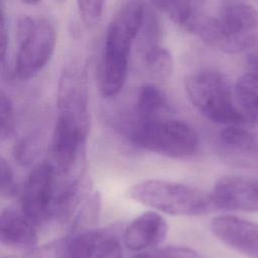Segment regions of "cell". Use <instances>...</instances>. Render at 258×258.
I'll list each match as a JSON object with an SVG mask.
<instances>
[{"label":"cell","instance_id":"cell-28","mask_svg":"<svg viewBox=\"0 0 258 258\" xmlns=\"http://www.w3.org/2000/svg\"><path fill=\"white\" fill-rule=\"evenodd\" d=\"M23 3L25 4H29V5H34V4H37L38 2H40L41 0H21Z\"/></svg>","mask_w":258,"mask_h":258},{"label":"cell","instance_id":"cell-27","mask_svg":"<svg viewBox=\"0 0 258 258\" xmlns=\"http://www.w3.org/2000/svg\"><path fill=\"white\" fill-rule=\"evenodd\" d=\"M7 49H8V29L6 26L5 14L2 9V19H1V62L2 67L6 63L7 57Z\"/></svg>","mask_w":258,"mask_h":258},{"label":"cell","instance_id":"cell-6","mask_svg":"<svg viewBox=\"0 0 258 258\" xmlns=\"http://www.w3.org/2000/svg\"><path fill=\"white\" fill-rule=\"evenodd\" d=\"M131 139L137 146L169 158L189 157L199 146L198 134L191 126L168 118L137 123Z\"/></svg>","mask_w":258,"mask_h":258},{"label":"cell","instance_id":"cell-5","mask_svg":"<svg viewBox=\"0 0 258 258\" xmlns=\"http://www.w3.org/2000/svg\"><path fill=\"white\" fill-rule=\"evenodd\" d=\"M16 39L18 50L12 75L18 80L26 81L36 76L51 58L56 32L46 18L23 16L17 23Z\"/></svg>","mask_w":258,"mask_h":258},{"label":"cell","instance_id":"cell-23","mask_svg":"<svg viewBox=\"0 0 258 258\" xmlns=\"http://www.w3.org/2000/svg\"><path fill=\"white\" fill-rule=\"evenodd\" d=\"M133 258H200L197 251L188 247L169 246L154 251L140 253Z\"/></svg>","mask_w":258,"mask_h":258},{"label":"cell","instance_id":"cell-15","mask_svg":"<svg viewBox=\"0 0 258 258\" xmlns=\"http://www.w3.org/2000/svg\"><path fill=\"white\" fill-rule=\"evenodd\" d=\"M169 110L165 95L157 87L148 84L140 88L136 99L138 123L163 119Z\"/></svg>","mask_w":258,"mask_h":258},{"label":"cell","instance_id":"cell-3","mask_svg":"<svg viewBox=\"0 0 258 258\" xmlns=\"http://www.w3.org/2000/svg\"><path fill=\"white\" fill-rule=\"evenodd\" d=\"M128 195L139 204L172 216H199L217 210L211 194L180 182L147 179L132 185Z\"/></svg>","mask_w":258,"mask_h":258},{"label":"cell","instance_id":"cell-4","mask_svg":"<svg viewBox=\"0 0 258 258\" xmlns=\"http://www.w3.org/2000/svg\"><path fill=\"white\" fill-rule=\"evenodd\" d=\"M185 92L197 110L207 119L223 125H243L234 91L224 75L215 71H201L185 81Z\"/></svg>","mask_w":258,"mask_h":258},{"label":"cell","instance_id":"cell-14","mask_svg":"<svg viewBox=\"0 0 258 258\" xmlns=\"http://www.w3.org/2000/svg\"><path fill=\"white\" fill-rule=\"evenodd\" d=\"M152 4L166 13L171 20L192 32L197 23L204 16L202 9L205 0H151Z\"/></svg>","mask_w":258,"mask_h":258},{"label":"cell","instance_id":"cell-24","mask_svg":"<svg viewBox=\"0 0 258 258\" xmlns=\"http://www.w3.org/2000/svg\"><path fill=\"white\" fill-rule=\"evenodd\" d=\"M105 0H77L80 16L86 25L96 24L102 16Z\"/></svg>","mask_w":258,"mask_h":258},{"label":"cell","instance_id":"cell-7","mask_svg":"<svg viewBox=\"0 0 258 258\" xmlns=\"http://www.w3.org/2000/svg\"><path fill=\"white\" fill-rule=\"evenodd\" d=\"M56 191V171L50 161L33 166L24 182L20 206L21 212L35 225L50 218Z\"/></svg>","mask_w":258,"mask_h":258},{"label":"cell","instance_id":"cell-9","mask_svg":"<svg viewBox=\"0 0 258 258\" xmlns=\"http://www.w3.org/2000/svg\"><path fill=\"white\" fill-rule=\"evenodd\" d=\"M211 195L217 210L258 212V176L225 175Z\"/></svg>","mask_w":258,"mask_h":258},{"label":"cell","instance_id":"cell-26","mask_svg":"<svg viewBox=\"0 0 258 258\" xmlns=\"http://www.w3.org/2000/svg\"><path fill=\"white\" fill-rule=\"evenodd\" d=\"M97 258H123L119 241L113 237L107 236L100 247Z\"/></svg>","mask_w":258,"mask_h":258},{"label":"cell","instance_id":"cell-30","mask_svg":"<svg viewBox=\"0 0 258 258\" xmlns=\"http://www.w3.org/2000/svg\"><path fill=\"white\" fill-rule=\"evenodd\" d=\"M255 1H256V2H257V3H258V0H255Z\"/></svg>","mask_w":258,"mask_h":258},{"label":"cell","instance_id":"cell-12","mask_svg":"<svg viewBox=\"0 0 258 258\" xmlns=\"http://www.w3.org/2000/svg\"><path fill=\"white\" fill-rule=\"evenodd\" d=\"M168 226L165 219L155 212H145L135 218L124 233L125 246L134 252L160 245L166 238Z\"/></svg>","mask_w":258,"mask_h":258},{"label":"cell","instance_id":"cell-20","mask_svg":"<svg viewBox=\"0 0 258 258\" xmlns=\"http://www.w3.org/2000/svg\"><path fill=\"white\" fill-rule=\"evenodd\" d=\"M42 135L39 132L30 133L22 137L14 146V157L22 165L34 162L42 148Z\"/></svg>","mask_w":258,"mask_h":258},{"label":"cell","instance_id":"cell-19","mask_svg":"<svg viewBox=\"0 0 258 258\" xmlns=\"http://www.w3.org/2000/svg\"><path fill=\"white\" fill-rule=\"evenodd\" d=\"M144 63L149 73L157 79H167L173 69L171 53L159 44L142 51Z\"/></svg>","mask_w":258,"mask_h":258},{"label":"cell","instance_id":"cell-11","mask_svg":"<svg viewBox=\"0 0 258 258\" xmlns=\"http://www.w3.org/2000/svg\"><path fill=\"white\" fill-rule=\"evenodd\" d=\"M215 237L250 258H258V224L235 216H218L211 223Z\"/></svg>","mask_w":258,"mask_h":258},{"label":"cell","instance_id":"cell-29","mask_svg":"<svg viewBox=\"0 0 258 258\" xmlns=\"http://www.w3.org/2000/svg\"><path fill=\"white\" fill-rule=\"evenodd\" d=\"M57 2H59V3H64L67 0H56Z\"/></svg>","mask_w":258,"mask_h":258},{"label":"cell","instance_id":"cell-16","mask_svg":"<svg viewBox=\"0 0 258 258\" xmlns=\"http://www.w3.org/2000/svg\"><path fill=\"white\" fill-rule=\"evenodd\" d=\"M237 107L247 123H258V74L241 76L234 88Z\"/></svg>","mask_w":258,"mask_h":258},{"label":"cell","instance_id":"cell-8","mask_svg":"<svg viewBox=\"0 0 258 258\" xmlns=\"http://www.w3.org/2000/svg\"><path fill=\"white\" fill-rule=\"evenodd\" d=\"M224 161L240 168H258V130L243 125H228L218 137Z\"/></svg>","mask_w":258,"mask_h":258},{"label":"cell","instance_id":"cell-18","mask_svg":"<svg viewBox=\"0 0 258 258\" xmlns=\"http://www.w3.org/2000/svg\"><path fill=\"white\" fill-rule=\"evenodd\" d=\"M101 210V196L95 190L86 197L83 205L72 223V234H77L93 229L97 223Z\"/></svg>","mask_w":258,"mask_h":258},{"label":"cell","instance_id":"cell-2","mask_svg":"<svg viewBox=\"0 0 258 258\" xmlns=\"http://www.w3.org/2000/svg\"><path fill=\"white\" fill-rule=\"evenodd\" d=\"M192 33L224 52H249L258 44V11L244 2H230L218 17L203 16Z\"/></svg>","mask_w":258,"mask_h":258},{"label":"cell","instance_id":"cell-1","mask_svg":"<svg viewBox=\"0 0 258 258\" xmlns=\"http://www.w3.org/2000/svg\"><path fill=\"white\" fill-rule=\"evenodd\" d=\"M146 11L142 0H128L108 26L99 76V88L104 98L115 97L125 85L132 44Z\"/></svg>","mask_w":258,"mask_h":258},{"label":"cell","instance_id":"cell-10","mask_svg":"<svg viewBox=\"0 0 258 258\" xmlns=\"http://www.w3.org/2000/svg\"><path fill=\"white\" fill-rule=\"evenodd\" d=\"M89 97L86 73L77 67L63 69L57 87V107L60 115L90 126Z\"/></svg>","mask_w":258,"mask_h":258},{"label":"cell","instance_id":"cell-17","mask_svg":"<svg viewBox=\"0 0 258 258\" xmlns=\"http://www.w3.org/2000/svg\"><path fill=\"white\" fill-rule=\"evenodd\" d=\"M67 238L69 258H97L100 247L107 235L104 232L92 229L72 234Z\"/></svg>","mask_w":258,"mask_h":258},{"label":"cell","instance_id":"cell-21","mask_svg":"<svg viewBox=\"0 0 258 258\" xmlns=\"http://www.w3.org/2000/svg\"><path fill=\"white\" fill-rule=\"evenodd\" d=\"M24 258H69L68 238L58 239L46 245L35 247Z\"/></svg>","mask_w":258,"mask_h":258},{"label":"cell","instance_id":"cell-22","mask_svg":"<svg viewBox=\"0 0 258 258\" xmlns=\"http://www.w3.org/2000/svg\"><path fill=\"white\" fill-rule=\"evenodd\" d=\"M0 138L3 141L10 137L15 127L13 104L3 90L0 93Z\"/></svg>","mask_w":258,"mask_h":258},{"label":"cell","instance_id":"cell-25","mask_svg":"<svg viewBox=\"0 0 258 258\" xmlns=\"http://www.w3.org/2000/svg\"><path fill=\"white\" fill-rule=\"evenodd\" d=\"M0 191L2 198H11L16 191V183L14 178V172L10 164L4 157L0 158Z\"/></svg>","mask_w":258,"mask_h":258},{"label":"cell","instance_id":"cell-13","mask_svg":"<svg viewBox=\"0 0 258 258\" xmlns=\"http://www.w3.org/2000/svg\"><path fill=\"white\" fill-rule=\"evenodd\" d=\"M35 226L22 212L6 208L0 217L1 243L13 249L31 250L38 240Z\"/></svg>","mask_w":258,"mask_h":258}]
</instances>
